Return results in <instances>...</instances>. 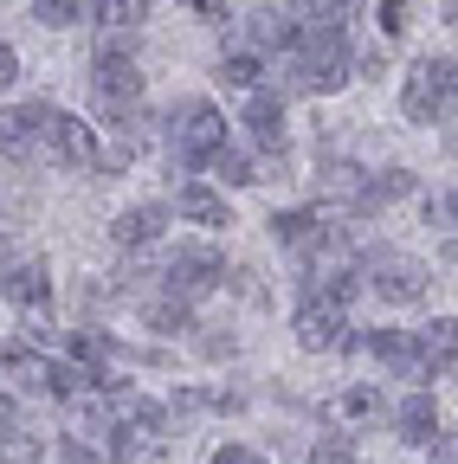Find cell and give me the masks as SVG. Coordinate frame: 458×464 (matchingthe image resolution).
Returning <instances> with one entry per match:
<instances>
[{
    "instance_id": "cell-38",
    "label": "cell",
    "mask_w": 458,
    "mask_h": 464,
    "mask_svg": "<svg viewBox=\"0 0 458 464\" xmlns=\"http://www.w3.org/2000/svg\"><path fill=\"white\" fill-rule=\"evenodd\" d=\"M445 20H452V26H458V0H445Z\"/></svg>"
},
{
    "instance_id": "cell-13",
    "label": "cell",
    "mask_w": 458,
    "mask_h": 464,
    "mask_svg": "<svg viewBox=\"0 0 458 464\" xmlns=\"http://www.w3.org/2000/svg\"><path fill=\"white\" fill-rule=\"evenodd\" d=\"M394 432L407 439V445H433V439H439V400H433L426 387H414L407 400L394 406Z\"/></svg>"
},
{
    "instance_id": "cell-39",
    "label": "cell",
    "mask_w": 458,
    "mask_h": 464,
    "mask_svg": "<svg viewBox=\"0 0 458 464\" xmlns=\"http://www.w3.org/2000/svg\"><path fill=\"white\" fill-rule=\"evenodd\" d=\"M445 252H452V258H458V232H452V239H445Z\"/></svg>"
},
{
    "instance_id": "cell-1",
    "label": "cell",
    "mask_w": 458,
    "mask_h": 464,
    "mask_svg": "<svg viewBox=\"0 0 458 464\" xmlns=\"http://www.w3.org/2000/svg\"><path fill=\"white\" fill-rule=\"evenodd\" d=\"M356 78V58H349V33H310L291 65H284V91L297 97H323V91H342Z\"/></svg>"
},
{
    "instance_id": "cell-27",
    "label": "cell",
    "mask_w": 458,
    "mask_h": 464,
    "mask_svg": "<svg viewBox=\"0 0 458 464\" xmlns=\"http://www.w3.org/2000/svg\"><path fill=\"white\" fill-rule=\"evenodd\" d=\"M0 368H7V374H20V381H33V387H45V374H52V362H39L33 355V348H0Z\"/></svg>"
},
{
    "instance_id": "cell-7",
    "label": "cell",
    "mask_w": 458,
    "mask_h": 464,
    "mask_svg": "<svg viewBox=\"0 0 458 464\" xmlns=\"http://www.w3.org/2000/svg\"><path fill=\"white\" fill-rule=\"evenodd\" d=\"M368 290L381 304H420L426 290H433V271L407 252H375L368 258Z\"/></svg>"
},
{
    "instance_id": "cell-36",
    "label": "cell",
    "mask_w": 458,
    "mask_h": 464,
    "mask_svg": "<svg viewBox=\"0 0 458 464\" xmlns=\"http://www.w3.org/2000/svg\"><path fill=\"white\" fill-rule=\"evenodd\" d=\"M426 219H445V226H458V188H452L445 200H433V207H426Z\"/></svg>"
},
{
    "instance_id": "cell-24",
    "label": "cell",
    "mask_w": 458,
    "mask_h": 464,
    "mask_svg": "<svg viewBox=\"0 0 458 464\" xmlns=\"http://www.w3.org/2000/svg\"><path fill=\"white\" fill-rule=\"evenodd\" d=\"M142 323L161 329V335H175V329H194V310H188L181 297H149V304H142Z\"/></svg>"
},
{
    "instance_id": "cell-28",
    "label": "cell",
    "mask_w": 458,
    "mask_h": 464,
    "mask_svg": "<svg viewBox=\"0 0 458 464\" xmlns=\"http://www.w3.org/2000/svg\"><path fill=\"white\" fill-rule=\"evenodd\" d=\"M33 20L52 26V33H59V26H78V20H84V0H33Z\"/></svg>"
},
{
    "instance_id": "cell-20",
    "label": "cell",
    "mask_w": 458,
    "mask_h": 464,
    "mask_svg": "<svg viewBox=\"0 0 458 464\" xmlns=\"http://www.w3.org/2000/svg\"><path fill=\"white\" fill-rule=\"evenodd\" d=\"M110 426H130V432H149V439H168V406L142 400V393H123L117 400V420Z\"/></svg>"
},
{
    "instance_id": "cell-22",
    "label": "cell",
    "mask_w": 458,
    "mask_h": 464,
    "mask_svg": "<svg viewBox=\"0 0 458 464\" xmlns=\"http://www.w3.org/2000/svg\"><path fill=\"white\" fill-rule=\"evenodd\" d=\"M91 7H97V26H103L110 39L149 26V0H91Z\"/></svg>"
},
{
    "instance_id": "cell-40",
    "label": "cell",
    "mask_w": 458,
    "mask_h": 464,
    "mask_svg": "<svg viewBox=\"0 0 458 464\" xmlns=\"http://www.w3.org/2000/svg\"><path fill=\"white\" fill-rule=\"evenodd\" d=\"M0 265H7V232H0Z\"/></svg>"
},
{
    "instance_id": "cell-5",
    "label": "cell",
    "mask_w": 458,
    "mask_h": 464,
    "mask_svg": "<svg viewBox=\"0 0 458 464\" xmlns=\"http://www.w3.org/2000/svg\"><path fill=\"white\" fill-rule=\"evenodd\" d=\"M52 123H59L52 103H7V110H0V155H7V161L52 155Z\"/></svg>"
},
{
    "instance_id": "cell-32",
    "label": "cell",
    "mask_w": 458,
    "mask_h": 464,
    "mask_svg": "<svg viewBox=\"0 0 458 464\" xmlns=\"http://www.w3.org/2000/svg\"><path fill=\"white\" fill-rule=\"evenodd\" d=\"M181 7H188L194 20H207V26H219V20H226V0H181Z\"/></svg>"
},
{
    "instance_id": "cell-10",
    "label": "cell",
    "mask_w": 458,
    "mask_h": 464,
    "mask_svg": "<svg viewBox=\"0 0 458 464\" xmlns=\"http://www.w3.org/2000/svg\"><path fill=\"white\" fill-rule=\"evenodd\" d=\"M297 348H310V355H329V348H349V316H342L336 304H317V297H304V310H297Z\"/></svg>"
},
{
    "instance_id": "cell-18",
    "label": "cell",
    "mask_w": 458,
    "mask_h": 464,
    "mask_svg": "<svg viewBox=\"0 0 458 464\" xmlns=\"http://www.w3.org/2000/svg\"><path fill=\"white\" fill-rule=\"evenodd\" d=\"M161 226H168V207H130V213L110 219V239L136 252V246H155L161 239Z\"/></svg>"
},
{
    "instance_id": "cell-19",
    "label": "cell",
    "mask_w": 458,
    "mask_h": 464,
    "mask_svg": "<svg viewBox=\"0 0 458 464\" xmlns=\"http://www.w3.org/2000/svg\"><path fill=\"white\" fill-rule=\"evenodd\" d=\"M323 232H329V219L310 213V207H297V213H271V239H278V246H291V252H310Z\"/></svg>"
},
{
    "instance_id": "cell-31",
    "label": "cell",
    "mask_w": 458,
    "mask_h": 464,
    "mask_svg": "<svg viewBox=\"0 0 458 464\" xmlns=\"http://www.w3.org/2000/svg\"><path fill=\"white\" fill-rule=\"evenodd\" d=\"M381 39H400V33H407V0H381Z\"/></svg>"
},
{
    "instance_id": "cell-2",
    "label": "cell",
    "mask_w": 458,
    "mask_h": 464,
    "mask_svg": "<svg viewBox=\"0 0 458 464\" xmlns=\"http://www.w3.org/2000/svg\"><path fill=\"white\" fill-rule=\"evenodd\" d=\"M414 123H452L458 116V58L445 52H426L420 65L407 72V91H400Z\"/></svg>"
},
{
    "instance_id": "cell-35",
    "label": "cell",
    "mask_w": 458,
    "mask_h": 464,
    "mask_svg": "<svg viewBox=\"0 0 458 464\" xmlns=\"http://www.w3.org/2000/svg\"><path fill=\"white\" fill-rule=\"evenodd\" d=\"M213 464H265V458H258V451H246V445H219V451H213Z\"/></svg>"
},
{
    "instance_id": "cell-33",
    "label": "cell",
    "mask_w": 458,
    "mask_h": 464,
    "mask_svg": "<svg viewBox=\"0 0 458 464\" xmlns=\"http://www.w3.org/2000/svg\"><path fill=\"white\" fill-rule=\"evenodd\" d=\"M14 432H20V400L0 393V439H14Z\"/></svg>"
},
{
    "instance_id": "cell-6",
    "label": "cell",
    "mask_w": 458,
    "mask_h": 464,
    "mask_svg": "<svg viewBox=\"0 0 458 464\" xmlns=\"http://www.w3.org/2000/svg\"><path fill=\"white\" fill-rule=\"evenodd\" d=\"M161 284H168V297L194 304V297H207V290L226 284V258H219L213 246H175V252H168V265H161Z\"/></svg>"
},
{
    "instance_id": "cell-14",
    "label": "cell",
    "mask_w": 458,
    "mask_h": 464,
    "mask_svg": "<svg viewBox=\"0 0 458 464\" xmlns=\"http://www.w3.org/2000/svg\"><path fill=\"white\" fill-rule=\"evenodd\" d=\"M246 136H252L258 149H278V155H284V97H278L271 84L246 97Z\"/></svg>"
},
{
    "instance_id": "cell-29",
    "label": "cell",
    "mask_w": 458,
    "mask_h": 464,
    "mask_svg": "<svg viewBox=\"0 0 458 464\" xmlns=\"http://www.w3.org/2000/svg\"><path fill=\"white\" fill-rule=\"evenodd\" d=\"M310 464H356V439L349 432H329L310 445Z\"/></svg>"
},
{
    "instance_id": "cell-34",
    "label": "cell",
    "mask_w": 458,
    "mask_h": 464,
    "mask_svg": "<svg viewBox=\"0 0 458 464\" xmlns=\"http://www.w3.org/2000/svg\"><path fill=\"white\" fill-rule=\"evenodd\" d=\"M14 78H20V52H14L7 39H0V91H7Z\"/></svg>"
},
{
    "instance_id": "cell-21",
    "label": "cell",
    "mask_w": 458,
    "mask_h": 464,
    "mask_svg": "<svg viewBox=\"0 0 458 464\" xmlns=\"http://www.w3.org/2000/svg\"><path fill=\"white\" fill-rule=\"evenodd\" d=\"M213 78H219L226 91H246V97H252V91H265V58H258V52H226Z\"/></svg>"
},
{
    "instance_id": "cell-37",
    "label": "cell",
    "mask_w": 458,
    "mask_h": 464,
    "mask_svg": "<svg viewBox=\"0 0 458 464\" xmlns=\"http://www.w3.org/2000/svg\"><path fill=\"white\" fill-rule=\"evenodd\" d=\"M65 464H103L91 445H78V439H65Z\"/></svg>"
},
{
    "instance_id": "cell-4",
    "label": "cell",
    "mask_w": 458,
    "mask_h": 464,
    "mask_svg": "<svg viewBox=\"0 0 458 464\" xmlns=\"http://www.w3.org/2000/svg\"><path fill=\"white\" fill-rule=\"evenodd\" d=\"M168 142H175V155L188 168H207L219 149H226V116L207 103V97H181L175 110H168Z\"/></svg>"
},
{
    "instance_id": "cell-26",
    "label": "cell",
    "mask_w": 458,
    "mask_h": 464,
    "mask_svg": "<svg viewBox=\"0 0 458 464\" xmlns=\"http://www.w3.org/2000/svg\"><path fill=\"white\" fill-rule=\"evenodd\" d=\"M207 174H219L226 188H252V181H258V168H252V155H239V149H219V155L207 161Z\"/></svg>"
},
{
    "instance_id": "cell-17",
    "label": "cell",
    "mask_w": 458,
    "mask_h": 464,
    "mask_svg": "<svg viewBox=\"0 0 458 464\" xmlns=\"http://www.w3.org/2000/svg\"><path fill=\"white\" fill-rule=\"evenodd\" d=\"M420 355L433 374H458V316H433L420 329Z\"/></svg>"
},
{
    "instance_id": "cell-23",
    "label": "cell",
    "mask_w": 458,
    "mask_h": 464,
    "mask_svg": "<svg viewBox=\"0 0 458 464\" xmlns=\"http://www.w3.org/2000/svg\"><path fill=\"white\" fill-rule=\"evenodd\" d=\"M110 451H117V464H168L161 439H149V432H130V426H110Z\"/></svg>"
},
{
    "instance_id": "cell-25",
    "label": "cell",
    "mask_w": 458,
    "mask_h": 464,
    "mask_svg": "<svg viewBox=\"0 0 458 464\" xmlns=\"http://www.w3.org/2000/svg\"><path fill=\"white\" fill-rule=\"evenodd\" d=\"M400 194H414V174H407V168H387V174H368V194H362V213H375V207H387V200H400Z\"/></svg>"
},
{
    "instance_id": "cell-11",
    "label": "cell",
    "mask_w": 458,
    "mask_h": 464,
    "mask_svg": "<svg viewBox=\"0 0 458 464\" xmlns=\"http://www.w3.org/2000/svg\"><path fill=\"white\" fill-rule=\"evenodd\" d=\"M45 161L97 168V161H103V142H97V130L84 123V116H65V110H59V123H52V155H45Z\"/></svg>"
},
{
    "instance_id": "cell-12",
    "label": "cell",
    "mask_w": 458,
    "mask_h": 464,
    "mask_svg": "<svg viewBox=\"0 0 458 464\" xmlns=\"http://www.w3.org/2000/svg\"><path fill=\"white\" fill-rule=\"evenodd\" d=\"M0 290H7V304L26 310V316H45V310H52V271H45L39 258L14 265L7 277H0Z\"/></svg>"
},
{
    "instance_id": "cell-15",
    "label": "cell",
    "mask_w": 458,
    "mask_h": 464,
    "mask_svg": "<svg viewBox=\"0 0 458 464\" xmlns=\"http://www.w3.org/2000/svg\"><path fill=\"white\" fill-rule=\"evenodd\" d=\"M175 213H181L188 226H233V207H226V194H219V188H207V181L175 188Z\"/></svg>"
},
{
    "instance_id": "cell-3",
    "label": "cell",
    "mask_w": 458,
    "mask_h": 464,
    "mask_svg": "<svg viewBox=\"0 0 458 464\" xmlns=\"http://www.w3.org/2000/svg\"><path fill=\"white\" fill-rule=\"evenodd\" d=\"M91 97H97V110L110 123H117V116H136V103H142V65L117 39H103L97 58H91Z\"/></svg>"
},
{
    "instance_id": "cell-16",
    "label": "cell",
    "mask_w": 458,
    "mask_h": 464,
    "mask_svg": "<svg viewBox=\"0 0 458 464\" xmlns=\"http://www.w3.org/2000/svg\"><path fill=\"white\" fill-rule=\"evenodd\" d=\"M329 413H336V426H381V420H394V406L381 400V387H342L329 400Z\"/></svg>"
},
{
    "instance_id": "cell-8",
    "label": "cell",
    "mask_w": 458,
    "mask_h": 464,
    "mask_svg": "<svg viewBox=\"0 0 458 464\" xmlns=\"http://www.w3.org/2000/svg\"><path fill=\"white\" fill-rule=\"evenodd\" d=\"M246 39H252V52H284L291 58L310 39V20H304V7H291V0H265V7L246 20Z\"/></svg>"
},
{
    "instance_id": "cell-30",
    "label": "cell",
    "mask_w": 458,
    "mask_h": 464,
    "mask_svg": "<svg viewBox=\"0 0 458 464\" xmlns=\"http://www.w3.org/2000/svg\"><path fill=\"white\" fill-rule=\"evenodd\" d=\"M39 439L33 432H14V439H0V464H39Z\"/></svg>"
},
{
    "instance_id": "cell-9",
    "label": "cell",
    "mask_w": 458,
    "mask_h": 464,
    "mask_svg": "<svg viewBox=\"0 0 458 464\" xmlns=\"http://www.w3.org/2000/svg\"><path fill=\"white\" fill-rule=\"evenodd\" d=\"M368 355L381 362V368H394L400 381H433V368H426V355H420V335H407V329H368Z\"/></svg>"
}]
</instances>
